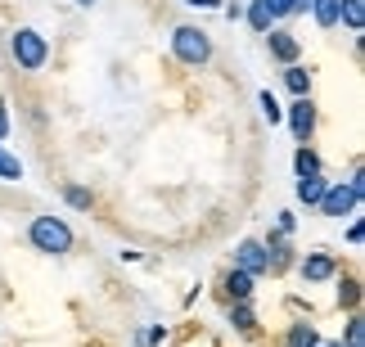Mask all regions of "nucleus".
I'll return each instance as SVG.
<instances>
[{"mask_svg": "<svg viewBox=\"0 0 365 347\" xmlns=\"http://www.w3.org/2000/svg\"><path fill=\"white\" fill-rule=\"evenodd\" d=\"M266 9H271V19H289L302 9V0H266Z\"/></svg>", "mask_w": 365, "mask_h": 347, "instance_id": "412c9836", "label": "nucleus"}, {"mask_svg": "<svg viewBox=\"0 0 365 347\" xmlns=\"http://www.w3.org/2000/svg\"><path fill=\"white\" fill-rule=\"evenodd\" d=\"M316 343H320V334H316V325H307V321H298L284 338V347H316Z\"/></svg>", "mask_w": 365, "mask_h": 347, "instance_id": "4468645a", "label": "nucleus"}, {"mask_svg": "<svg viewBox=\"0 0 365 347\" xmlns=\"http://www.w3.org/2000/svg\"><path fill=\"white\" fill-rule=\"evenodd\" d=\"M180 5H194V9H221V0H180Z\"/></svg>", "mask_w": 365, "mask_h": 347, "instance_id": "a878e982", "label": "nucleus"}, {"mask_svg": "<svg viewBox=\"0 0 365 347\" xmlns=\"http://www.w3.org/2000/svg\"><path fill=\"white\" fill-rule=\"evenodd\" d=\"M289 131H293V140H298V145L312 140V131H316V104H312V95L293 100V108H289Z\"/></svg>", "mask_w": 365, "mask_h": 347, "instance_id": "423d86ee", "label": "nucleus"}, {"mask_svg": "<svg viewBox=\"0 0 365 347\" xmlns=\"http://www.w3.org/2000/svg\"><path fill=\"white\" fill-rule=\"evenodd\" d=\"M226 294H230V302H248V298H252V275L230 271V275H226Z\"/></svg>", "mask_w": 365, "mask_h": 347, "instance_id": "f8f14e48", "label": "nucleus"}, {"mask_svg": "<svg viewBox=\"0 0 365 347\" xmlns=\"http://www.w3.org/2000/svg\"><path fill=\"white\" fill-rule=\"evenodd\" d=\"M27 239H32L36 253H73V226H68L63 217H32V226H27Z\"/></svg>", "mask_w": 365, "mask_h": 347, "instance_id": "f257e3e1", "label": "nucleus"}, {"mask_svg": "<svg viewBox=\"0 0 365 347\" xmlns=\"http://www.w3.org/2000/svg\"><path fill=\"white\" fill-rule=\"evenodd\" d=\"M172 54L180 63L199 68V63L212 59V41H207L203 27H176V32H172Z\"/></svg>", "mask_w": 365, "mask_h": 347, "instance_id": "7ed1b4c3", "label": "nucleus"}, {"mask_svg": "<svg viewBox=\"0 0 365 347\" xmlns=\"http://www.w3.org/2000/svg\"><path fill=\"white\" fill-rule=\"evenodd\" d=\"M325 185H329V180L320 176V172H312V176H298V199H302L307 207H316V203H320V194H325Z\"/></svg>", "mask_w": 365, "mask_h": 347, "instance_id": "9d476101", "label": "nucleus"}, {"mask_svg": "<svg viewBox=\"0 0 365 347\" xmlns=\"http://www.w3.org/2000/svg\"><path fill=\"white\" fill-rule=\"evenodd\" d=\"M347 347H365V321H361V316L347 321Z\"/></svg>", "mask_w": 365, "mask_h": 347, "instance_id": "4be33fe9", "label": "nucleus"}, {"mask_svg": "<svg viewBox=\"0 0 365 347\" xmlns=\"http://www.w3.org/2000/svg\"><path fill=\"white\" fill-rule=\"evenodd\" d=\"M9 54H14V63L27 68V73H36V68H46L50 59V41L36 32V27H19V32L9 36Z\"/></svg>", "mask_w": 365, "mask_h": 347, "instance_id": "f03ea898", "label": "nucleus"}, {"mask_svg": "<svg viewBox=\"0 0 365 347\" xmlns=\"http://www.w3.org/2000/svg\"><path fill=\"white\" fill-rule=\"evenodd\" d=\"M230 325L244 329V334H252V329H257V316H252L248 302H230Z\"/></svg>", "mask_w": 365, "mask_h": 347, "instance_id": "2eb2a0df", "label": "nucleus"}, {"mask_svg": "<svg viewBox=\"0 0 365 347\" xmlns=\"http://www.w3.org/2000/svg\"><path fill=\"white\" fill-rule=\"evenodd\" d=\"M63 199H68V207H77V212H91V190H81V185H63Z\"/></svg>", "mask_w": 365, "mask_h": 347, "instance_id": "a211bd4d", "label": "nucleus"}, {"mask_svg": "<svg viewBox=\"0 0 365 347\" xmlns=\"http://www.w3.org/2000/svg\"><path fill=\"white\" fill-rule=\"evenodd\" d=\"M356 203H361V194L352 185H325V194H320V212L325 217H352L356 212Z\"/></svg>", "mask_w": 365, "mask_h": 347, "instance_id": "20e7f679", "label": "nucleus"}, {"mask_svg": "<svg viewBox=\"0 0 365 347\" xmlns=\"http://www.w3.org/2000/svg\"><path fill=\"white\" fill-rule=\"evenodd\" d=\"M334 275H339V261H334L329 253H307V261H302V280L320 284V280H334Z\"/></svg>", "mask_w": 365, "mask_h": 347, "instance_id": "0eeeda50", "label": "nucleus"}, {"mask_svg": "<svg viewBox=\"0 0 365 347\" xmlns=\"http://www.w3.org/2000/svg\"><path fill=\"white\" fill-rule=\"evenodd\" d=\"M73 5H81V9H91V5H95V0H73Z\"/></svg>", "mask_w": 365, "mask_h": 347, "instance_id": "bb28decb", "label": "nucleus"}, {"mask_svg": "<svg viewBox=\"0 0 365 347\" xmlns=\"http://www.w3.org/2000/svg\"><path fill=\"white\" fill-rule=\"evenodd\" d=\"M293 167H298V176H312V172H320V154L316 149H298V154H293Z\"/></svg>", "mask_w": 365, "mask_h": 347, "instance_id": "f3484780", "label": "nucleus"}, {"mask_svg": "<svg viewBox=\"0 0 365 347\" xmlns=\"http://www.w3.org/2000/svg\"><path fill=\"white\" fill-rule=\"evenodd\" d=\"M262 113H266V122H279V118H284V108H279V100H275L271 90H262Z\"/></svg>", "mask_w": 365, "mask_h": 347, "instance_id": "5701e85b", "label": "nucleus"}, {"mask_svg": "<svg viewBox=\"0 0 365 347\" xmlns=\"http://www.w3.org/2000/svg\"><path fill=\"white\" fill-rule=\"evenodd\" d=\"M307 9L316 14L320 27H339V0H307Z\"/></svg>", "mask_w": 365, "mask_h": 347, "instance_id": "ddd939ff", "label": "nucleus"}, {"mask_svg": "<svg viewBox=\"0 0 365 347\" xmlns=\"http://www.w3.org/2000/svg\"><path fill=\"white\" fill-rule=\"evenodd\" d=\"M5 135H9V104L0 100V140H5Z\"/></svg>", "mask_w": 365, "mask_h": 347, "instance_id": "393cba45", "label": "nucleus"}, {"mask_svg": "<svg viewBox=\"0 0 365 347\" xmlns=\"http://www.w3.org/2000/svg\"><path fill=\"white\" fill-rule=\"evenodd\" d=\"M316 347H343V343H316Z\"/></svg>", "mask_w": 365, "mask_h": 347, "instance_id": "cd10ccee", "label": "nucleus"}, {"mask_svg": "<svg viewBox=\"0 0 365 347\" xmlns=\"http://www.w3.org/2000/svg\"><path fill=\"white\" fill-rule=\"evenodd\" d=\"M0 180H23V162L9 149H0Z\"/></svg>", "mask_w": 365, "mask_h": 347, "instance_id": "6ab92c4d", "label": "nucleus"}, {"mask_svg": "<svg viewBox=\"0 0 365 347\" xmlns=\"http://www.w3.org/2000/svg\"><path fill=\"white\" fill-rule=\"evenodd\" d=\"M356 302H361V284H356V280H343V289H339V307L356 311Z\"/></svg>", "mask_w": 365, "mask_h": 347, "instance_id": "aec40b11", "label": "nucleus"}, {"mask_svg": "<svg viewBox=\"0 0 365 347\" xmlns=\"http://www.w3.org/2000/svg\"><path fill=\"white\" fill-rule=\"evenodd\" d=\"M284 86L293 90V100H302V95H312V73L302 63H284Z\"/></svg>", "mask_w": 365, "mask_h": 347, "instance_id": "1a4fd4ad", "label": "nucleus"}, {"mask_svg": "<svg viewBox=\"0 0 365 347\" xmlns=\"http://www.w3.org/2000/svg\"><path fill=\"white\" fill-rule=\"evenodd\" d=\"M235 271L252 275V280L271 271V253H266V244H257V239H244L240 248H235Z\"/></svg>", "mask_w": 365, "mask_h": 347, "instance_id": "39448f33", "label": "nucleus"}, {"mask_svg": "<svg viewBox=\"0 0 365 347\" xmlns=\"http://www.w3.org/2000/svg\"><path fill=\"white\" fill-rule=\"evenodd\" d=\"M339 23H347L352 32L365 27V0H339Z\"/></svg>", "mask_w": 365, "mask_h": 347, "instance_id": "9b49d317", "label": "nucleus"}, {"mask_svg": "<svg viewBox=\"0 0 365 347\" xmlns=\"http://www.w3.org/2000/svg\"><path fill=\"white\" fill-rule=\"evenodd\" d=\"M271 9H266V0H252V5H248V27H252V32H271Z\"/></svg>", "mask_w": 365, "mask_h": 347, "instance_id": "dca6fc26", "label": "nucleus"}, {"mask_svg": "<svg viewBox=\"0 0 365 347\" xmlns=\"http://www.w3.org/2000/svg\"><path fill=\"white\" fill-rule=\"evenodd\" d=\"M163 338H167V329H163V325H149V329H140V334H135V343H140V347L163 343Z\"/></svg>", "mask_w": 365, "mask_h": 347, "instance_id": "b1692460", "label": "nucleus"}, {"mask_svg": "<svg viewBox=\"0 0 365 347\" xmlns=\"http://www.w3.org/2000/svg\"><path fill=\"white\" fill-rule=\"evenodd\" d=\"M302 9H307V0H302Z\"/></svg>", "mask_w": 365, "mask_h": 347, "instance_id": "c85d7f7f", "label": "nucleus"}, {"mask_svg": "<svg viewBox=\"0 0 365 347\" xmlns=\"http://www.w3.org/2000/svg\"><path fill=\"white\" fill-rule=\"evenodd\" d=\"M266 41H271V54H275L279 63H298V54H302L298 36H289V32H271Z\"/></svg>", "mask_w": 365, "mask_h": 347, "instance_id": "6e6552de", "label": "nucleus"}]
</instances>
